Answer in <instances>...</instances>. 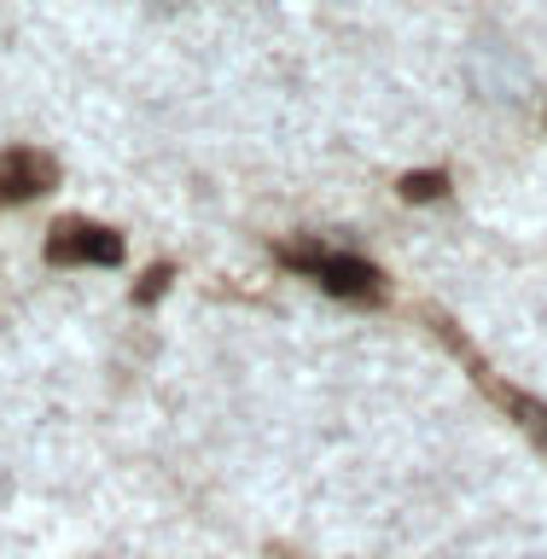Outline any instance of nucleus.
Wrapping results in <instances>:
<instances>
[{
	"label": "nucleus",
	"instance_id": "4",
	"mask_svg": "<svg viewBox=\"0 0 547 559\" xmlns=\"http://www.w3.org/2000/svg\"><path fill=\"white\" fill-rule=\"evenodd\" d=\"M501 396V408L507 414H519V426L536 437V449L547 454V402H536V396H524V391H496Z\"/></svg>",
	"mask_w": 547,
	"mask_h": 559
},
{
	"label": "nucleus",
	"instance_id": "6",
	"mask_svg": "<svg viewBox=\"0 0 547 559\" xmlns=\"http://www.w3.org/2000/svg\"><path fill=\"white\" fill-rule=\"evenodd\" d=\"M164 286H169V262H157V269L140 280V292H134V297H140V304H152V297H164Z\"/></svg>",
	"mask_w": 547,
	"mask_h": 559
},
{
	"label": "nucleus",
	"instance_id": "2",
	"mask_svg": "<svg viewBox=\"0 0 547 559\" xmlns=\"http://www.w3.org/2000/svg\"><path fill=\"white\" fill-rule=\"evenodd\" d=\"M52 262H99V269H117L122 262V239L99 222H59L47 239Z\"/></svg>",
	"mask_w": 547,
	"mask_h": 559
},
{
	"label": "nucleus",
	"instance_id": "3",
	"mask_svg": "<svg viewBox=\"0 0 547 559\" xmlns=\"http://www.w3.org/2000/svg\"><path fill=\"white\" fill-rule=\"evenodd\" d=\"M52 181H59V164L29 146H12L0 152V204H24L35 199V192H47Z\"/></svg>",
	"mask_w": 547,
	"mask_h": 559
},
{
	"label": "nucleus",
	"instance_id": "1",
	"mask_svg": "<svg viewBox=\"0 0 547 559\" xmlns=\"http://www.w3.org/2000/svg\"><path fill=\"white\" fill-rule=\"evenodd\" d=\"M292 262V269H304L309 280H321L332 297H349V304H379L384 297V280L373 262L361 257H332V251H314V245H292V251H280Z\"/></svg>",
	"mask_w": 547,
	"mask_h": 559
},
{
	"label": "nucleus",
	"instance_id": "5",
	"mask_svg": "<svg viewBox=\"0 0 547 559\" xmlns=\"http://www.w3.org/2000/svg\"><path fill=\"white\" fill-rule=\"evenodd\" d=\"M449 175L443 169H419V175H402V199L408 204H426V199H443Z\"/></svg>",
	"mask_w": 547,
	"mask_h": 559
}]
</instances>
